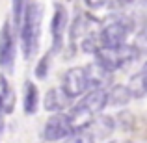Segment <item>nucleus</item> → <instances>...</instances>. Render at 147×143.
<instances>
[{"instance_id":"obj_22","label":"nucleus","mask_w":147,"mask_h":143,"mask_svg":"<svg viewBox=\"0 0 147 143\" xmlns=\"http://www.w3.org/2000/svg\"><path fill=\"white\" fill-rule=\"evenodd\" d=\"M86 4L91 9H97V7H102L104 4H108V0H86Z\"/></svg>"},{"instance_id":"obj_9","label":"nucleus","mask_w":147,"mask_h":143,"mask_svg":"<svg viewBox=\"0 0 147 143\" xmlns=\"http://www.w3.org/2000/svg\"><path fill=\"white\" fill-rule=\"evenodd\" d=\"M91 34H97L93 30V21H91L90 17H86V15L80 13L78 17L73 21L71 24V30H69V41H71V48L76 50V43H82L84 39H86L88 36H91Z\"/></svg>"},{"instance_id":"obj_20","label":"nucleus","mask_w":147,"mask_h":143,"mask_svg":"<svg viewBox=\"0 0 147 143\" xmlns=\"http://www.w3.org/2000/svg\"><path fill=\"white\" fill-rule=\"evenodd\" d=\"M134 48L140 54H147V28H142L134 39Z\"/></svg>"},{"instance_id":"obj_6","label":"nucleus","mask_w":147,"mask_h":143,"mask_svg":"<svg viewBox=\"0 0 147 143\" xmlns=\"http://www.w3.org/2000/svg\"><path fill=\"white\" fill-rule=\"evenodd\" d=\"M130 30L123 24L119 19H114L108 24H104L99 30V39H100V47L102 48H119L125 45L127 34Z\"/></svg>"},{"instance_id":"obj_23","label":"nucleus","mask_w":147,"mask_h":143,"mask_svg":"<svg viewBox=\"0 0 147 143\" xmlns=\"http://www.w3.org/2000/svg\"><path fill=\"white\" fill-rule=\"evenodd\" d=\"M110 143H132V141H129V140H117V141H110Z\"/></svg>"},{"instance_id":"obj_11","label":"nucleus","mask_w":147,"mask_h":143,"mask_svg":"<svg viewBox=\"0 0 147 143\" xmlns=\"http://www.w3.org/2000/svg\"><path fill=\"white\" fill-rule=\"evenodd\" d=\"M73 99H69L67 93H65L61 87H52V89L47 91V95H45V100H43V106L47 111H54V113H60L61 110H65V108L71 104Z\"/></svg>"},{"instance_id":"obj_2","label":"nucleus","mask_w":147,"mask_h":143,"mask_svg":"<svg viewBox=\"0 0 147 143\" xmlns=\"http://www.w3.org/2000/svg\"><path fill=\"white\" fill-rule=\"evenodd\" d=\"M108 104V91L106 89H90L86 97L78 100L69 111L75 128H84L93 117H97L100 111L104 110V106Z\"/></svg>"},{"instance_id":"obj_5","label":"nucleus","mask_w":147,"mask_h":143,"mask_svg":"<svg viewBox=\"0 0 147 143\" xmlns=\"http://www.w3.org/2000/svg\"><path fill=\"white\" fill-rule=\"evenodd\" d=\"M61 89L67 93L69 99H76L90 89V78H88L86 67H73L63 75Z\"/></svg>"},{"instance_id":"obj_8","label":"nucleus","mask_w":147,"mask_h":143,"mask_svg":"<svg viewBox=\"0 0 147 143\" xmlns=\"http://www.w3.org/2000/svg\"><path fill=\"white\" fill-rule=\"evenodd\" d=\"M65 28H67V9H65L61 4H56V6H54L52 21H50L52 47H50L49 52L52 54V56L61 50V45H63V36H65Z\"/></svg>"},{"instance_id":"obj_13","label":"nucleus","mask_w":147,"mask_h":143,"mask_svg":"<svg viewBox=\"0 0 147 143\" xmlns=\"http://www.w3.org/2000/svg\"><path fill=\"white\" fill-rule=\"evenodd\" d=\"M39 106V93H37V87L34 82H26L24 84V113L34 115L37 111Z\"/></svg>"},{"instance_id":"obj_3","label":"nucleus","mask_w":147,"mask_h":143,"mask_svg":"<svg viewBox=\"0 0 147 143\" xmlns=\"http://www.w3.org/2000/svg\"><path fill=\"white\" fill-rule=\"evenodd\" d=\"M140 56L134 45H123L119 48H102L100 47L95 54V63L100 65L106 73H114L117 69H125L129 63H132Z\"/></svg>"},{"instance_id":"obj_21","label":"nucleus","mask_w":147,"mask_h":143,"mask_svg":"<svg viewBox=\"0 0 147 143\" xmlns=\"http://www.w3.org/2000/svg\"><path fill=\"white\" fill-rule=\"evenodd\" d=\"M134 2H136V0H108V7L114 9V11H121V9H125V7L132 6Z\"/></svg>"},{"instance_id":"obj_16","label":"nucleus","mask_w":147,"mask_h":143,"mask_svg":"<svg viewBox=\"0 0 147 143\" xmlns=\"http://www.w3.org/2000/svg\"><path fill=\"white\" fill-rule=\"evenodd\" d=\"M129 89L134 99H142V97L147 95V71H140L130 78Z\"/></svg>"},{"instance_id":"obj_24","label":"nucleus","mask_w":147,"mask_h":143,"mask_svg":"<svg viewBox=\"0 0 147 143\" xmlns=\"http://www.w3.org/2000/svg\"><path fill=\"white\" fill-rule=\"evenodd\" d=\"M0 132H2V111H0Z\"/></svg>"},{"instance_id":"obj_18","label":"nucleus","mask_w":147,"mask_h":143,"mask_svg":"<svg viewBox=\"0 0 147 143\" xmlns=\"http://www.w3.org/2000/svg\"><path fill=\"white\" fill-rule=\"evenodd\" d=\"M93 141L95 140L90 136V132H88L86 128H78V130H75L69 138H65L63 143H93Z\"/></svg>"},{"instance_id":"obj_19","label":"nucleus","mask_w":147,"mask_h":143,"mask_svg":"<svg viewBox=\"0 0 147 143\" xmlns=\"http://www.w3.org/2000/svg\"><path fill=\"white\" fill-rule=\"evenodd\" d=\"M50 58H52V54H45L43 58L39 60V63H37V67H36V76L39 80H43V78H47V75H49V65H50Z\"/></svg>"},{"instance_id":"obj_1","label":"nucleus","mask_w":147,"mask_h":143,"mask_svg":"<svg viewBox=\"0 0 147 143\" xmlns=\"http://www.w3.org/2000/svg\"><path fill=\"white\" fill-rule=\"evenodd\" d=\"M41 19H43V9L37 2L30 0L22 15L21 24V45L24 58L30 60L39 48V34H41Z\"/></svg>"},{"instance_id":"obj_17","label":"nucleus","mask_w":147,"mask_h":143,"mask_svg":"<svg viewBox=\"0 0 147 143\" xmlns=\"http://www.w3.org/2000/svg\"><path fill=\"white\" fill-rule=\"evenodd\" d=\"M130 19L134 21V24H140L144 28H147V0H138L134 4Z\"/></svg>"},{"instance_id":"obj_12","label":"nucleus","mask_w":147,"mask_h":143,"mask_svg":"<svg viewBox=\"0 0 147 143\" xmlns=\"http://www.w3.org/2000/svg\"><path fill=\"white\" fill-rule=\"evenodd\" d=\"M15 108V91L9 87L6 76L0 75V111L11 113Z\"/></svg>"},{"instance_id":"obj_15","label":"nucleus","mask_w":147,"mask_h":143,"mask_svg":"<svg viewBox=\"0 0 147 143\" xmlns=\"http://www.w3.org/2000/svg\"><path fill=\"white\" fill-rule=\"evenodd\" d=\"M130 99H132V93H130L129 86L117 84V86H114L108 91V104H112V106H123V104H127Z\"/></svg>"},{"instance_id":"obj_14","label":"nucleus","mask_w":147,"mask_h":143,"mask_svg":"<svg viewBox=\"0 0 147 143\" xmlns=\"http://www.w3.org/2000/svg\"><path fill=\"white\" fill-rule=\"evenodd\" d=\"M88 71V78H90V89H104L102 84L108 80L110 73H106L100 65L93 63V65H86Z\"/></svg>"},{"instance_id":"obj_4","label":"nucleus","mask_w":147,"mask_h":143,"mask_svg":"<svg viewBox=\"0 0 147 143\" xmlns=\"http://www.w3.org/2000/svg\"><path fill=\"white\" fill-rule=\"evenodd\" d=\"M75 130L76 128H75V125H73L69 113L60 111V113H54L52 117L45 123L41 138H43L45 141L52 143V141H58V140H63V138H69Z\"/></svg>"},{"instance_id":"obj_10","label":"nucleus","mask_w":147,"mask_h":143,"mask_svg":"<svg viewBox=\"0 0 147 143\" xmlns=\"http://www.w3.org/2000/svg\"><path fill=\"white\" fill-rule=\"evenodd\" d=\"M114 126H115L114 119H112L110 115H97V117H93L84 128H86L88 132H90V136L97 141V140H104V138L110 136V134L114 132Z\"/></svg>"},{"instance_id":"obj_25","label":"nucleus","mask_w":147,"mask_h":143,"mask_svg":"<svg viewBox=\"0 0 147 143\" xmlns=\"http://www.w3.org/2000/svg\"><path fill=\"white\" fill-rule=\"evenodd\" d=\"M142 71H147V63H145V65H144V69H142Z\"/></svg>"},{"instance_id":"obj_7","label":"nucleus","mask_w":147,"mask_h":143,"mask_svg":"<svg viewBox=\"0 0 147 143\" xmlns=\"http://www.w3.org/2000/svg\"><path fill=\"white\" fill-rule=\"evenodd\" d=\"M15 63V32L9 21L0 28V67L6 71H13Z\"/></svg>"}]
</instances>
